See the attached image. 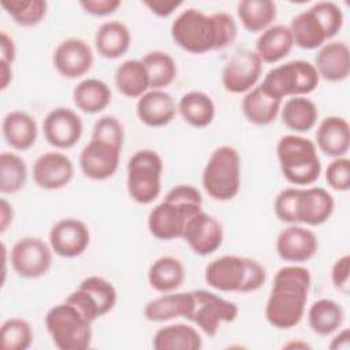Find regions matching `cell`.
<instances>
[{
	"label": "cell",
	"mask_w": 350,
	"mask_h": 350,
	"mask_svg": "<svg viewBox=\"0 0 350 350\" xmlns=\"http://www.w3.org/2000/svg\"><path fill=\"white\" fill-rule=\"evenodd\" d=\"M238 34L234 16L228 12L206 15L197 8H186L171 25V37L183 51L194 55L226 48Z\"/></svg>",
	"instance_id": "obj_1"
},
{
	"label": "cell",
	"mask_w": 350,
	"mask_h": 350,
	"mask_svg": "<svg viewBox=\"0 0 350 350\" xmlns=\"http://www.w3.org/2000/svg\"><path fill=\"white\" fill-rule=\"evenodd\" d=\"M310 286L312 276L308 268L298 264L279 268L265 304L267 321L279 329L299 324L306 310Z\"/></svg>",
	"instance_id": "obj_2"
},
{
	"label": "cell",
	"mask_w": 350,
	"mask_h": 350,
	"mask_svg": "<svg viewBox=\"0 0 350 350\" xmlns=\"http://www.w3.org/2000/svg\"><path fill=\"white\" fill-rule=\"evenodd\" d=\"M202 211V196L191 185H176L148 215V230L160 241L183 237L189 220Z\"/></svg>",
	"instance_id": "obj_3"
},
{
	"label": "cell",
	"mask_w": 350,
	"mask_h": 350,
	"mask_svg": "<svg viewBox=\"0 0 350 350\" xmlns=\"http://www.w3.org/2000/svg\"><path fill=\"white\" fill-rule=\"evenodd\" d=\"M205 283L221 293H253L267 280L265 268L256 260L226 254L212 260L204 272Z\"/></svg>",
	"instance_id": "obj_4"
},
{
	"label": "cell",
	"mask_w": 350,
	"mask_h": 350,
	"mask_svg": "<svg viewBox=\"0 0 350 350\" xmlns=\"http://www.w3.org/2000/svg\"><path fill=\"white\" fill-rule=\"evenodd\" d=\"M276 156L286 180L294 186H310L321 174V163L313 141L298 134L279 138Z\"/></svg>",
	"instance_id": "obj_5"
},
{
	"label": "cell",
	"mask_w": 350,
	"mask_h": 350,
	"mask_svg": "<svg viewBox=\"0 0 350 350\" xmlns=\"http://www.w3.org/2000/svg\"><path fill=\"white\" fill-rule=\"evenodd\" d=\"M201 182L212 200H232L241 189V156L238 150L230 145L216 148L202 170Z\"/></svg>",
	"instance_id": "obj_6"
},
{
	"label": "cell",
	"mask_w": 350,
	"mask_h": 350,
	"mask_svg": "<svg viewBox=\"0 0 350 350\" xmlns=\"http://www.w3.org/2000/svg\"><path fill=\"white\" fill-rule=\"evenodd\" d=\"M92 324L75 306L63 301L52 306L45 316V327L60 350H85L92 345Z\"/></svg>",
	"instance_id": "obj_7"
},
{
	"label": "cell",
	"mask_w": 350,
	"mask_h": 350,
	"mask_svg": "<svg viewBox=\"0 0 350 350\" xmlns=\"http://www.w3.org/2000/svg\"><path fill=\"white\" fill-rule=\"evenodd\" d=\"M163 159L153 149H139L127 163L126 187L130 198L141 205L152 204L161 191Z\"/></svg>",
	"instance_id": "obj_8"
},
{
	"label": "cell",
	"mask_w": 350,
	"mask_h": 350,
	"mask_svg": "<svg viewBox=\"0 0 350 350\" xmlns=\"http://www.w3.org/2000/svg\"><path fill=\"white\" fill-rule=\"evenodd\" d=\"M319 82L320 77L313 63L297 59L271 68L261 86L271 96L283 101V98L310 94Z\"/></svg>",
	"instance_id": "obj_9"
},
{
	"label": "cell",
	"mask_w": 350,
	"mask_h": 350,
	"mask_svg": "<svg viewBox=\"0 0 350 350\" xmlns=\"http://www.w3.org/2000/svg\"><path fill=\"white\" fill-rule=\"evenodd\" d=\"M64 301L75 306L90 323H94L98 317L113 309L118 301V293L109 280L92 275L85 278Z\"/></svg>",
	"instance_id": "obj_10"
},
{
	"label": "cell",
	"mask_w": 350,
	"mask_h": 350,
	"mask_svg": "<svg viewBox=\"0 0 350 350\" xmlns=\"http://www.w3.org/2000/svg\"><path fill=\"white\" fill-rule=\"evenodd\" d=\"M193 306L187 317L205 335L215 336L223 323H231L238 317V305L209 290H193Z\"/></svg>",
	"instance_id": "obj_11"
},
{
	"label": "cell",
	"mask_w": 350,
	"mask_h": 350,
	"mask_svg": "<svg viewBox=\"0 0 350 350\" xmlns=\"http://www.w3.org/2000/svg\"><path fill=\"white\" fill-rule=\"evenodd\" d=\"M52 247L37 237L19 238L11 247L10 264L18 276L37 279L52 265Z\"/></svg>",
	"instance_id": "obj_12"
},
{
	"label": "cell",
	"mask_w": 350,
	"mask_h": 350,
	"mask_svg": "<svg viewBox=\"0 0 350 350\" xmlns=\"http://www.w3.org/2000/svg\"><path fill=\"white\" fill-rule=\"evenodd\" d=\"M261 72L262 62L258 55L252 49H241L224 64L221 83L230 93H247L257 85Z\"/></svg>",
	"instance_id": "obj_13"
},
{
	"label": "cell",
	"mask_w": 350,
	"mask_h": 350,
	"mask_svg": "<svg viewBox=\"0 0 350 350\" xmlns=\"http://www.w3.org/2000/svg\"><path fill=\"white\" fill-rule=\"evenodd\" d=\"M94 62L90 45L82 38L70 37L57 44L52 63L59 75L67 79L81 78L89 72Z\"/></svg>",
	"instance_id": "obj_14"
},
{
	"label": "cell",
	"mask_w": 350,
	"mask_h": 350,
	"mask_svg": "<svg viewBox=\"0 0 350 350\" xmlns=\"http://www.w3.org/2000/svg\"><path fill=\"white\" fill-rule=\"evenodd\" d=\"M42 131L49 145L57 149H70L81 139L83 123L75 111L56 107L44 118Z\"/></svg>",
	"instance_id": "obj_15"
},
{
	"label": "cell",
	"mask_w": 350,
	"mask_h": 350,
	"mask_svg": "<svg viewBox=\"0 0 350 350\" xmlns=\"http://www.w3.org/2000/svg\"><path fill=\"white\" fill-rule=\"evenodd\" d=\"M90 243L88 226L74 217L57 220L49 231V245L55 254L64 258H74L86 252Z\"/></svg>",
	"instance_id": "obj_16"
},
{
	"label": "cell",
	"mask_w": 350,
	"mask_h": 350,
	"mask_svg": "<svg viewBox=\"0 0 350 350\" xmlns=\"http://www.w3.org/2000/svg\"><path fill=\"white\" fill-rule=\"evenodd\" d=\"M182 239L194 254L205 257L221 246L224 239L223 226L215 216L201 211L189 220Z\"/></svg>",
	"instance_id": "obj_17"
},
{
	"label": "cell",
	"mask_w": 350,
	"mask_h": 350,
	"mask_svg": "<svg viewBox=\"0 0 350 350\" xmlns=\"http://www.w3.org/2000/svg\"><path fill=\"white\" fill-rule=\"evenodd\" d=\"M122 149L97 139L83 146L79 154V168L92 180H105L118 171Z\"/></svg>",
	"instance_id": "obj_18"
},
{
	"label": "cell",
	"mask_w": 350,
	"mask_h": 350,
	"mask_svg": "<svg viewBox=\"0 0 350 350\" xmlns=\"http://www.w3.org/2000/svg\"><path fill=\"white\" fill-rule=\"evenodd\" d=\"M275 247L283 261L299 264L317 253L319 239L312 230L299 224H288L278 234Z\"/></svg>",
	"instance_id": "obj_19"
},
{
	"label": "cell",
	"mask_w": 350,
	"mask_h": 350,
	"mask_svg": "<svg viewBox=\"0 0 350 350\" xmlns=\"http://www.w3.org/2000/svg\"><path fill=\"white\" fill-rule=\"evenodd\" d=\"M74 176L71 159L60 152H46L33 164V180L40 189L59 190L67 186Z\"/></svg>",
	"instance_id": "obj_20"
},
{
	"label": "cell",
	"mask_w": 350,
	"mask_h": 350,
	"mask_svg": "<svg viewBox=\"0 0 350 350\" xmlns=\"http://www.w3.org/2000/svg\"><path fill=\"white\" fill-rule=\"evenodd\" d=\"M334 197L324 187H298L297 223L310 227L321 226L332 216Z\"/></svg>",
	"instance_id": "obj_21"
},
{
	"label": "cell",
	"mask_w": 350,
	"mask_h": 350,
	"mask_svg": "<svg viewBox=\"0 0 350 350\" xmlns=\"http://www.w3.org/2000/svg\"><path fill=\"white\" fill-rule=\"evenodd\" d=\"M135 112L141 123L149 127H163L176 116L178 103L163 89H149L137 100Z\"/></svg>",
	"instance_id": "obj_22"
},
{
	"label": "cell",
	"mask_w": 350,
	"mask_h": 350,
	"mask_svg": "<svg viewBox=\"0 0 350 350\" xmlns=\"http://www.w3.org/2000/svg\"><path fill=\"white\" fill-rule=\"evenodd\" d=\"M320 78L340 82L350 75V49L343 41H328L321 45L313 63Z\"/></svg>",
	"instance_id": "obj_23"
},
{
	"label": "cell",
	"mask_w": 350,
	"mask_h": 350,
	"mask_svg": "<svg viewBox=\"0 0 350 350\" xmlns=\"http://www.w3.org/2000/svg\"><path fill=\"white\" fill-rule=\"evenodd\" d=\"M316 148L332 159L343 157L350 148V126L342 116L324 118L316 130Z\"/></svg>",
	"instance_id": "obj_24"
},
{
	"label": "cell",
	"mask_w": 350,
	"mask_h": 350,
	"mask_svg": "<svg viewBox=\"0 0 350 350\" xmlns=\"http://www.w3.org/2000/svg\"><path fill=\"white\" fill-rule=\"evenodd\" d=\"M282 103V100L271 96L260 83L245 93L241 103V109L243 116L252 124L268 126L280 113Z\"/></svg>",
	"instance_id": "obj_25"
},
{
	"label": "cell",
	"mask_w": 350,
	"mask_h": 350,
	"mask_svg": "<svg viewBox=\"0 0 350 350\" xmlns=\"http://www.w3.org/2000/svg\"><path fill=\"white\" fill-rule=\"evenodd\" d=\"M193 306L191 291L187 293H164L150 299L144 308V316L153 323H165L174 319H187Z\"/></svg>",
	"instance_id": "obj_26"
},
{
	"label": "cell",
	"mask_w": 350,
	"mask_h": 350,
	"mask_svg": "<svg viewBox=\"0 0 350 350\" xmlns=\"http://www.w3.org/2000/svg\"><path fill=\"white\" fill-rule=\"evenodd\" d=\"M3 137L15 150H29L37 141L38 126L36 119L25 111H11L3 118Z\"/></svg>",
	"instance_id": "obj_27"
},
{
	"label": "cell",
	"mask_w": 350,
	"mask_h": 350,
	"mask_svg": "<svg viewBox=\"0 0 350 350\" xmlns=\"http://www.w3.org/2000/svg\"><path fill=\"white\" fill-rule=\"evenodd\" d=\"M294 41L288 26L273 23L260 33L254 52L262 63L273 64L284 59L293 49Z\"/></svg>",
	"instance_id": "obj_28"
},
{
	"label": "cell",
	"mask_w": 350,
	"mask_h": 350,
	"mask_svg": "<svg viewBox=\"0 0 350 350\" xmlns=\"http://www.w3.org/2000/svg\"><path fill=\"white\" fill-rule=\"evenodd\" d=\"M288 29L291 31L294 45L301 49H317L329 41L320 18L312 10V7L297 14L291 19Z\"/></svg>",
	"instance_id": "obj_29"
},
{
	"label": "cell",
	"mask_w": 350,
	"mask_h": 350,
	"mask_svg": "<svg viewBox=\"0 0 350 350\" xmlns=\"http://www.w3.org/2000/svg\"><path fill=\"white\" fill-rule=\"evenodd\" d=\"M130 44V30L120 21H107L96 30L94 46L104 59H118L123 56L129 51Z\"/></svg>",
	"instance_id": "obj_30"
},
{
	"label": "cell",
	"mask_w": 350,
	"mask_h": 350,
	"mask_svg": "<svg viewBox=\"0 0 350 350\" xmlns=\"http://www.w3.org/2000/svg\"><path fill=\"white\" fill-rule=\"evenodd\" d=\"M156 350H200L202 347L201 334L189 324H168L159 328L152 339Z\"/></svg>",
	"instance_id": "obj_31"
},
{
	"label": "cell",
	"mask_w": 350,
	"mask_h": 350,
	"mask_svg": "<svg viewBox=\"0 0 350 350\" xmlns=\"http://www.w3.org/2000/svg\"><path fill=\"white\" fill-rule=\"evenodd\" d=\"M178 112L187 124L196 129H204L213 122L216 116V107L211 96L206 93L190 90L179 98Z\"/></svg>",
	"instance_id": "obj_32"
},
{
	"label": "cell",
	"mask_w": 350,
	"mask_h": 350,
	"mask_svg": "<svg viewBox=\"0 0 350 350\" xmlns=\"http://www.w3.org/2000/svg\"><path fill=\"white\" fill-rule=\"evenodd\" d=\"M112 100L109 86L98 78H85L72 90L75 107L85 113H98L104 111Z\"/></svg>",
	"instance_id": "obj_33"
},
{
	"label": "cell",
	"mask_w": 350,
	"mask_h": 350,
	"mask_svg": "<svg viewBox=\"0 0 350 350\" xmlns=\"http://www.w3.org/2000/svg\"><path fill=\"white\" fill-rule=\"evenodd\" d=\"M280 118L283 124L295 133H306L312 130L319 118L317 105L306 96L290 97L282 104Z\"/></svg>",
	"instance_id": "obj_34"
},
{
	"label": "cell",
	"mask_w": 350,
	"mask_h": 350,
	"mask_svg": "<svg viewBox=\"0 0 350 350\" xmlns=\"http://www.w3.org/2000/svg\"><path fill=\"white\" fill-rule=\"evenodd\" d=\"M185 280V267L172 256L156 258L148 269L149 286L159 293L176 291Z\"/></svg>",
	"instance_id": "obj_35"
},
{
	"label": "cell",
	"mask_w": 350,
	"mask_h": 350,
	"mask_svg": "<svg viewBox=\"0 0 350 350\" xmlns=\"http://www.w3.org/2000/svg\"><path fill=\"white\" fill-rule=\"evenodd\" d=\"M113 81L118 92L129 98H139L150 89L148 71L141 59H129L120 63L115 70Z\"/></svg>",
	"instance_id": "obj_36"
},
{
	"label": "cell",
	"mask_w": 350,
	"mask_h": 350,
	"mask_svg": "<svg viewBox=\"0 0 350 350\" xmlns=\"http://www.w3.org/2000/svg\"><path fill=\"white\" fill-rule=\"evenodd\" d=\"M343 320L345 312L342 306L329 298L317 299L308 309V324L320 336H328L336 332L342 327Z\"/></svg>",
	"instance_id": "obj_37"
},
{
	"label": "cell",
	"mask_w": 350,
	"mask_h": 350,
	"mask_svg": "<svg viewBox=\"0 0 350 350\" xmlns=\"http://www.w3.org/2000/svg\"><path fill=\"white\" fill-rule=\"evenodd\" d=\"M242 26L250 33H261L273 25L278 7L271 0H242L237 7Z\"/></svg>",
	"instance_id": "obj_38"
},
{
	"label": "cell",
	"mask_w": 350,
	"mask_h": 350,
	"mask_svg": "<svg viewBox=\"0 0 350 350\" xmlns=\"http://www.w3.org/2000/svg\"><path fill=\"white\" fill-rule=\"evenodd\" d=\"M148 71L150 89H163L170 86L176 78V63L171 55L163 51L148 52L142 59Z\"/></svg>",
	"instance_id": "obj_39"
},
{
	"label": "cell",
	"mask_w": 350,
	"mask_h": 350,
	"mask_svg": "<svg viewBox=\"0 0 350 350\" xmlns=\"http://www.w3.org/2000/svg\"><path fill=\"white\" fill-rule=\"evenodd\" d=\"M27 180L26 161L16 153L3 152L0 154V191L14 194L22 190Z\"/></svg>",
	"instance_id": "obj_40"
},
{
	"label": "cell",
	"mask_w": 350,
	"mask_h": 350,
	"mask_svg": "<svg viewBox=\"0 0 350 350\" xmlns=\"http://www.w3.org/2000/svg\"><path fill=\"white\" fill-rule=\"evenodd\" d=\"M0 5L16 25L25 27L37 26L45 18L48 10L44 0H4Z\"/></svg>",
	"instance_id": "obj_41"
},
{
	"label": "cell",
	"mask_w": 350,
	"mask_h": 350,
	"mask_svg": "<svg viewBox=\"0 0 350 350\" xmlns=\"http://www.w3.org/2000/svg\"><path fill=\"white\" fill-rule=\"evenodd\" d=\"M34 339L30 324L21 317H11L0 327V346L3 350H26Z\"/></svg>",
	"instance_id": "obj_42"
},
{
	"label": "cell",
	"mask_w": 350,
	"mask_h": 350,
	"mask_svg": "<svg viewBox=\"0 0 350 350\" xmlns=\"http://www.w3.org/2000/svg\"><path fill=\"white\" fill-rule=\"evenodd\" d=\"M92 139L103 141L122 149L124 142V129L122 122L111 115L101 116L93 126Z\"/></svg>",
	"instance_id": "obj_43"
},
{
	"label": "cell",
	"mask_w": 350,
	"mask_h": 350,
	"mask_svg": "<svg viewBox=\"0 0 350 350\" xmlns=\"http://www.w3.org/2000/svg\"><path fill=\"white\" fill-rule=\"evenodd\" d=\"M312 10L320 18L329 40L340 31L345 18H343V12H342L340 7L336 3H334V1H317L312 5Z\"/></svg>",
	"instance_id": "obj_44"
},
{
	"label": "cell",
	"mask_w": 350,
	"mask_h": 350,
	"mask_svg": "<svg viewBox=\"0 0 350 350\" xmlns=\"http://www.w3.org/2000/svg\"><path fill=\"white\" fill-rule=\"evenodd\" d=\"M297 197L298 187H287L282 190L273 202V211L276 217L287 224L297 223Z\"/></svg>",
	"instance_id": "obj_45"
},
{
	"label": "cell",
	"mask_w": 350,
	"mask_h": 350,
	"mask_svg": "<svg viewBox=\"0 0 350 350\" xmlns=\"http://www.w3.org/2000/svg\"><path fill=\"white\" fill-rule=\"evenodd\" d=\"M325 180L331 189L347 191L350 189V160L346 156L334 159L325 170Z\"/></svg>",
	"instance_id": "obj_46"
},
{
	"label": "cell",
	"mask_w": 350,
	"mask_h": 350,
	"mask_svg": "<svg viewBox=\"0 0 350 350\" xmlns=\"http://www.w3.org/2000/svg\"><path fill=\"white\" fill-rule=\"evenodd\" d=\"M350 280V256L343 254L339 257L331 268V282L334 287L343 294H349Z\"/></svg>",
	"instance_id": "obj_47"
},
{
	"label": "cell",
	"mask_w": 350,
	"mask_h": 350,
	"mask_svg": "<svg viewBox=\"0 0 350 350\" xmlns=\"http://www.w3.org/2000/svg\"><path fill=\"white\" fill-rule=\"evenodd\" d=\"M82 10L93 16H108L113 14L120 5V0H82L79 1Z\"/></svg>",
	"instance_id": "obj_48"
},
{
	"label": "cell",
	"mask_w": 350,
	"mask_h": 350,
	"mask_svg": "<svg viewBox=\"0 0 350 350\" xmlns=\"http://www.w3.org/2000/svg\"><path fill=\"white\" fill-rule=\"evenodd\" d=\"M183 3L180 0H150L145 1L144 5L149 8V11L157 16L167 18L174 14Z\"/></svg>",
	"instance_id": "obj_49"
},
{
	"label": "cell",
	"mask_w": 350,
	"mask_h": 350,
	"mask_svg": "<svg viewBox=\"0 0 350 350\" xmlns=\"http://www.w3.org/2000/svg\"><path fill=\"white\" fill-rule=\"evenodd\" d=\"M16 57V46L14 40L5 33L1 31L0 33V62L8 63V64H14Z\"/></svg>",
	"instance_id": "obj_50"
},
{
	"label": "cell",
	"mask_w": 350,
	"mask_h": 350,
	"mask_svg": "<svg viewBox=\"0 0 350 350\" xmlns=\"http://www.w3.org/2000/svg\"><path fill=\"white\" fill-rule=\"evenodd\" d=\"M349 347H350V331L347 328H343L339 332H336V335L331 339L329 349L331 350H349Z\"/></svg>",
	"instance_id": "obj_51"
},
{
	"label": "cell",
	"mask_w": 350,
	"mask_h": 350,
	"mask_svg": "<svg viewBox=\"0 0 350 350\" xmlns=\"http://www.w3.org/2000/svg\"><path fill=\"white\" fill-rule=\"evenodd\" d=\"M14 220V209L12 205L5 200L1 198V206H0V231L4 232L8 226L12 223Z\"/></svg>",
	"instance_id": "obj_52"
},
{
	"label": "cell",
	"mask_w": 350,
	"mask_h": 350,
	"mask_svg": "<svg viewBox=\"0 0 350 350\" xmlns=\"http://www.w3.org/2000/svg\"><path fill=\"white\" fill-rule=\"evenodd\" d=\"M1 66V90L7 89V86L11 83L12 81V66L4 62H0Z\"/></svg>",
	"instance_id": "obj_53"
},
{
	"label": "cell",
	"mask_w": 350,
	"mask_h": 350,
	"mask_svg": "<svg viewBox=\"0 0 350 350\" xmlns=\"http://www.w3.org/2000/svg\"><path fill=\"white\" fill-rule=\"evenodd\" d=\"M283 347H286V349H308L309 347V345L308 343H305V342H288V343H286V345H283Z\"/></svg>",
	"instance_id": "obj_54"
}]
</instances>
